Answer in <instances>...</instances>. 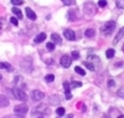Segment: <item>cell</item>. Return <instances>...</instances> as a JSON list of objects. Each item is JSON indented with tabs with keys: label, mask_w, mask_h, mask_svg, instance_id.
<instances>
[{
	"label": "cell",
	"mask_w": 124,
	"mask_h": 118,
	"mask_svg": "<svg viewBox=\"0 0 124 118\" xmlns=\"http://www.w3.org/2000/svg\"><path fill=\"white\" fill-rule=\"evenodd\" d=\"M83 10H84V13H85L86 15H93L94 13H96V7H94L93 4L86 2L84 5V7H83Z\"/></svg>",
	"instance_id": "cell-5"
},
{
	"label": "cell",
	"mask_w": 124,
	"mask_h": 118,
	"mask_svg": "<svg viewBox=\"0 0 124 118\" xmlns=\"http://www.w3.org/2000/svg\"><path fill=\"white\" fill-rule=\"evenodd\" d=\"M82 64L84 65V67H86V69H88V70H90V71H94V70H96L94 64L93 63H91V62H89V61H83Z\"/></svg>",
	"instance_id": "cell-16"
},
{
	"label": "cell",
	"mask_w": 124,
	"mask_h": 118,
	"mask_svg": "<svg viewBox=\"0 0 124 118\" xmlns=\"http://www.w3.org/2000/svg\"><path fill=\"white\" fill-rule=\"evenodd\" d=\"M108 86L109 87H114L115 86V80H113V79L108 80Z\"/></svg>",
	"instance_id": "cell-35"
},
{
	"label": "cell",
	"mask_w": 124,
	"mask_h": 118,
	"mask_svg": "<svg viewBox=\"0 0 124 118\" xmlns=\"http://www.w3.org/2000/svg\"><path fill=\"white\" fill-rule=\"evenodd\" d=\"M45 110H46V106L45 104H40L39 107H37V108H34L33 109V115H35V114H43Z\"/></svg>",
	"instance_id": "cell-15"
},
{
	"label": "cell",
	"mask_w": 124,
	"mask_h": 118,
	"mask_svg": "<svg viewBox=\"0 0 124 118\" xmlns=\"http://www.w3.org/2000/svg\"><path fill=\"white\" fill-rule=\"evenodd\" d=\"M116 94H117V96H120V98H124V86H122V87H120L117 89Z\"/></svg>",
	"instance_id": "cell-25"
},
{
	"label": "cell",
	"mask_w": 124,
	"mask_h": 118,
	"mask_svg": "<svg viewBox=\"0 0 124 118\" xmlns=\"http://www.w3.org/2000/svg\"><path fill=\"white\" fill-rule=\"evenodd\" d=\"M82 86V83L81 81H72L71 84V88H78Z\"/></svg>",
	"instance_id": "cell-23"
},
{
	"label": "cell",
	"mask_w": 124,
	"mask_h": 118,
	"mask_svg": "<svg viewBox=\"0 0 124 118\" xmlns=\"http://www.w3.org/2000/svg\"><path fill=\"white\" fill-rule=\"evenodd\" d=\"M123 37H124V27L122 28V29H120V30H118V32H117V34H116V37H115V39H114V44H117V42L120 41Z\"/></svg>",
	"instance_id": "cell-11"
},
{
	"label": "cell",
	"mask_w": 124,
	"mask_h": 118,
	"mask_svg": "<svg viewBox=\"0 0 124 118\" xmlns=\"http://www.w3.org/2000/svg\"><path fill=\"white\" fill-rule=\"evenodd\" d=\"M63 87H64L65 92H71V85H70V83H68V81H64Z\"/></svg>",
	"instance_id": "cell-27"
},
{
	"label": "cell",
	"mask_w": 124,
	"mask_h": 118,
	"mask_svg": "<svg viewBox=\"0 0 124 118\" xmlns=\"http://www.w3.org/2000/svg\"><path fill=\"white\" fill-rule=\"evenodd\" d=\"M72 57H73V60H79L80 59V53L79 52H76V50L72 52Z\"/></svg>",
	"instance_id": "cell-31"
},
{
	"label": "cell",
	"mask_w": 124,
	"mask_h": 118,
	"mask_svg": "<svg viewBox=\"0 0 124 118\" xmlns=\"http://www.w3.org/2000/svg\"><path fill=\"white\" fill-rule=\"evenodd\" d=\"M74 70H75V72L78 73V75H80V76H85V70L83 68H81V67H75Z\"/></svg>",
	"instance_id": "cell-21"
},
{
	"label": "cell",
	"mask_w": 124,
	"mask_h": 118,
	"mask_svg": "<svg viewBox=\"0 0 124 118\" xmlns=\"http://www.w3.org/2000/svg\"><path fill=\"white\" fill-rule=\"evenodd\" d=\"M115 28H116V23H115V21H107V22L104 24V27H102V33H104V36H106V37H108V36H110V34L113 33V31L115 30Z\"/></svg>",
	"instance_id": "cell-2"
},
{
	"label": "cell",
	"mask_w": 124,
	"mask_h": 118,
	"mask_svg": "<svg viewBox=\"0 0 124 118\" xmlns=\"http://www.w3.org/2000/svg\"><path fill=\"white\" fill-rule=\"evenodd\" d=\"M31 96H32L33 101H40V100H42L45 98V93L39 91V89H33L32 93H31Z\"/></svg>",
	"instance_id": "cell-6"
},
{
	"label": "cell",
	"mask_w": 124,
	"mask_h": 118,
	"mask_svg": "<svg viewBox=\"0 0 124 118\" xmlns=\"http://www.w3.org/2000/svg\"><path fill=\"white\" fill-rule=\"evenodd\" d=\"M47 49L49 50V52H51V50H54L55 49V44H54V42H48V44H47Z\"/></svg>",
	"instance_id": "cell-29"
},
{
	"label": "cell",
	"mask_w": 124,
	"mask_h": 118,
	"mask_svg": "<svg viewBox=\"0 0 124 118\" xmlns=\"http://www.w3.org/2000/svg\"><path fill=\"white\" fill-rule=\"evenodd\" d=\"M51 42H54L55 45L56 44H62V39H60V36L58 33H51Z\"/></svg>",
	"instance_id": "cell-13"
},
{
	"label": "cell",
	"mask_w": 124,
	"mask_h": 118,
	"mask_svg": "<svg viewBox=\"0 0 124 118\" xmlns=\"http://www.w3.org/2000/svg\"><path fill=\"white\" fill-rule=\"evenodd\" d=\"M47 38V34L45 33V32H41V33H39L35 38H34V42H37V44H40V42H42L45 39Z\"/></svg>",
	"instance_id": "cell-12"
},
{
	"label": "cell",
	"mask_w": 124,
	"mask_h": 118,
	"mask_svg": "<svg viewBox=\"0 0 124 118\" xmlns=\"http://www.w3.org/2000/svg\"><path fill=\"white\" fill-rule=\"evenodd\" d=\"M71 63H72V57L68 55V54H64L63 56L60 57V65L63 68L67 69L71 67Z\"/></svg>",
	"instance_id": "cell-4"
},
{
	"label": "cell",
	"mask_w": 124,
	"mask_h": 118,
	"mask_svg": "<svg viewBox=\"0 0 124 118\" xmlns=\"http://www.w3.org/2000/svg\"><path fill=\"white\" fill-rule=\"evenodd\" d=\"M94 34H96V31L93 29H86L84 32V36L86 38H92V37H94Z\"/></svg>",
	"instance_id": "cell-19"
},
{
	"label": "cell",
	"mask_w": 124,
	"mask_h": 118,
	"mask_svg": "<svg viewBox=\"0 0 124 118\" xmlns=\"http://www.w3.org/2000/svg\"><path fill=\"white\" fill-rule=\"evenodd\" d=\"M1 79H2V76H1V75H0V80H1Z\"/></svg>",
	"instance_id": "cell-42"
},
{
	"label": "cell",
	"mask_w": 124,
	"mask_h": 118,
	"mask_svg": "<svg viewBox=\"0 0 124 118\" xmlns=\"http://www.w3.org/2000/svg\"><path fill=\"white\" fill-rule=\"evenodd\" d=\"M64 37L67 40L72 41V40H75V32L71 29H65L64 30Z\"/></svg>",
	"instance_id": "cell-7"
},
{
	"label": "cell",
	"mask_w": 124,
	"mask_h": 118,
	"mask_svg": "<svg viewBox=\"0 0 124 118\" xmlns=\"http://www.w3.org/2000/svg\"><path fill=\"white\" fill-rule=\"evenodd\" d=\"M31 65H32V60L31 59H24L22 62V67L25 71H30L31 70Z\"/></svg>",
	"instance_id": "cell-8"
},
{
	"label": "cell",
	"mask_w": 124,
	"mask_h": 118,
	"mask_svg": "<svg viewBox=\"0 0 124 118\" xmlns=\"http://www.w3.org/2000/svg\"><path fill=\"white\" fill-rule=\"evenodd\" d=\"M0 69H4L7 71H13V67L8 62H0Z\"/></svg>",
	"instance_id": "cell-14"
},
{
	"label": "cell",
	"mask_w": 124,
	"mask_h": 118,
	"mask_svg": "<svg viewBox=\"0 0 124 118\" xmlns=\"http://www.w3.org/2000/svg\"><path fill=\"white\" fill-rule=\"evenodd\" d=\"M56 114L58 115V116H64L65 115V109L63 107H59V108H57V110H56Z\"/></svg>",
	"instance_id": "cell-26"
},
{
	"label": "cell",
	"mask_w": 124,
	"mask_h": 118,
	"mask_svg": "<svg viewBox=\"0 0 124 118\" xmlns=\"http://www.w3.org/2000/svg\"><path fill=\"white\" fill-rule=\"evenodd\" d=\"M117 118H124V115H121V116H118Z\"/></svg>",
	"instance_id": "cell-40"
},
{
	"label": "cell",
	"mask_w": 124,
	"mask_h": 118,
	"mask_svg": "<svg viewBox=\"0 0 124 118\" xmlns=\"http://www.w3.org/2000/svg\"><path fill=\"white\" fill-rule=\"evenodd\" d=\"M27 111H29V107H27V104H25V103H21V104H18V106H16L14 108V112H15L14 115L19 116V117H22V118L25 117Z\"/></svg>",
	"instance_id": "cell-3"
},
{
	"label": "cell",
	"mask_w": 124,
	"mask_h": 118,
	"mask_svg": "<svg viewBox=\"0 0 124 118\" xmlns=\"http://www.w3.org/2000/svg\"><path fill=\"white\" fill-rule=\"evenodd\" d=\"M67 19H68V21H75V19H76V14H75V11L74 10H68V13H67Z\"/></svg>",
	"instance_id": "cell-20"
},
{
	"label": "cell",
	"mask_w": 124,
	"mask_h": 118,
	"mask_svg": "<svg viewBox=\"0 0 124 118\" xmlns=\"http://www.w3.org/2000/svg\"><path fill=\"white\" fill-rule=\"evenodd\" d=\"M10 93L13 94V96H14L16 100H18V101H26V99H27L26 93L19 87H13L10 89Z\"/></svg>",
	"instance_id": "cell-1"
},
{
	"label": "cell",
	"mask_w": 124,
	"mask_h": 118,
	"mask_svg": "<svg viewBox=\"0 0 124 118\" xmlns=\"http://www.w3.org/2000/svg\"><path fill=\"white\" fill-rule=\"evenodd\" d=\"M66 118H73V115H67V116H66Z\"/></svg>",
	"instance_id": "cell-39"
},
{
	"label": "cell",
	"mask_w": 124,
	"mask_h": 118,
	"mask_svg": "<svg viewBox=\"0 0 124 118\" xmlns=\"http://www.w3.org/2000/svg\"><path fill=\"white\" fill-rule=\"evenodd\" d=\"M10 104V101H9V99H8L7 96L5 95H0V108H6L8 107Z\"/></svg>",
	"instance_id": "cell-9"
},
{
	"label": "cell",
	"mask_w": 124,
	"mask_h": 118,
	"mask_svg": "<svg viewBox=\"0 0 124 118\" xmlns=\"http://www.w3.org/2000/svg\"><path fill=\"white\" fill-rule=\"evenodd\" d=\"M123 64V63H122V62H120V63H116V64H115V67H118V65H122Z\"/></svg>",
	"instance_id": "cell-38"
},
{
	"label": "cell",
	"mask_w": 124,
	"mask_h": 118,
	"mask_svg": "<svg viewBox=\"0 0 124 118\" xmlns=\"http://www.w3.org/2000/svg\"><path fill=\"white\" fill-rule=\"evenodd\" d=\"M65 98H66L67 100H71V99H72L71 92H65Z\"/></svg>",
	"instance_id": "cell-36"
},
{
	"label": "cell",
	"mask_w": 124,
	"mask_h": 118,
	"mask_svg": "<svg viewBox=\"0 0 124 118\" xmlns=\"http://www.w3.org/2000/svg\"><path fill=\"white\" fill-rule=\"evenodd\" d=\"M106 5H107V1H106V0H99V1H98V6H99V7H106Z\"/></svg>",
	"instance_id": "cell-34"
},
{
	"label": "cell",
	"mask_w": 124,
	"mask_h": 118,
	"mask_svg": "<svg viewBox=\"0 0 124 118\" xmlns=\"http://www.w3.org/2000/svg\"><path fill=\"white\" fill-rule=\"evenodd\" d=\"M114 55H115V50L113 48H109V49L106 50V57L107 59H113Z\"/></svg>",
	"instance_id": "cell-22"
},
{
	"label": "cell",
	"mask_w": 124,
	"mask_h": 118,
	"mask_svg": "<svg viewBox=\"0 0 124 118\" xmlns=\"http://www.w3.org/2000/svg\"><path fill=\"white\" fill-rule=\"evenodd\" d=\"M11 11L14 13V15L16 16V19L17 20H21L23 17V14H22V11H21V9H18V8H16V7H14L13 9H11Z\"/></svg>",
	"instance_id": "cell-17"
},
{
	"label": "cell",
	"mask_w": 124,
	"mask_h": 118,
	"mask_svg": "<svg viewBox=\"0 0 124 118\" xmlns=\"http://www.w3.org/2000/svg\"><path fill=\"white\" fill-rule=\"evenodd\" d=\"M25 13H26V16L29 17L30 20H32V21H34V20H37V14L34 13L31 8L26 7V9H25Z\"/></svg>",
	"instance_id": "cell-10"
},
{
	"label": "cell",
	"mask_w": 124,
	"mask_h": 118,
	"mask_svg": "<svg viewBox=\"0 0 124 118\" xmlns=\"http://www.w3.org/2000/svg\"><path fill=\"white\" fill-rule=\"evenodd\" d=\"M62 2H63L65 6H72V5H74L75 1H74V0H63Z\"/></svg>",
	"instance_id": "cell-30"
},
{
	"label": "cell",
	"mask_w": 124,
	"mask_h": 118,
	"mask_svg": "<svg viewBox=\"0 0 124 118\" xmlns=\"http://www.w3.org/2000/svg\"><path fill=\"white\" fill-rule=\"evenodd\" d=\"M59 102H60V99L57 95H51L49 98V103H51V104H58Z\"/></svg>",
	"instance_id": "cell-18"
},
{
	"label": "cell",
	"mask_w": 124,
	"mask_h": 118,
	"mask_svg": "<svg viewBox=\"0 0 124 118\" xmlns=\"http://www.w3.org/2000/svg\"><path fill=\"white\" fill-rule=\"evenodd\" d=\"M38 118H43V116H40V117H38Z\"/></svg>",
	"instance_id": "cell-43"
},
{
	"label": "cell",
	"mask_w": 124,
	"mask_h": 118,
	"mask_svg": "<svg viewBox=\"0 0 124 118\" xmlns=\"http://www.w3.org/2000/svg\"><path fill=\"white\" fill-rule=\"evenodd\" d=\"M9 21H10V23L13 24V25H15V27H17V25H18V20L16 19V17H10V20H9Z\"/></svg>",
	"instance_id": "cell-33"
},
{
	"label": "cell",
	"mask_w": 124,
	"mask_h": 118,
	"mask_svg": "<svg viewBox=\"0 0 124 118\" xmlns=\"http://www.w3.org/2000/svg\"><path fill=\"white\" fill-rule=\"evenodd\" d=\"M45 79H46V81H47V83H51V81H54V80H55V76L50 73V75H47V76L45 77Z\"/></svg>",
	"instance_id": "cell-24"
},
{
	"label": "cell",
	"mask_w": 124,
	"mask_h": 118,
	"mask_svg": "<svg viewBox=\"0 0 124 118\" xmlns=\"http://www.w3.org/2000/svg\"><path fill=\"white\" fill-rule=\"evenodd\" d=\"M2 118H22V117L16 116V115H9V116H5V117H2Z\"/></svg>",
	"instance_id": "cell-37"
},
{
	"label": "cell",
	"mask_w": 124,
	"mask_h": 118,
	"mask_svg": "<svg viewBox=\"0 0 124 118\" xmlns=\"http://www.w3.org/2000/svg\"><path fill=\"white\" fill-rule=\"evenodd\" d=\"M10 2L13 5H15V6H21V5L24 4L23 0H10Z\"/></svg>",
	"instance_id": "cell-28"
},
{
	"label": "cell",
	"mask_w": 124,
	"mask_h": 118,
	"mask_svg": "<svg viewBox=\"0 0 124 118\" xmlns=\"http://www.w3.org/2000/svg\"><path fill=\"white\" fill-rule=\"evenodd\" d=\"M116 6L118 8L124 9V0H117V1H116Z\"/></svg>",
	"instance_id": "cell-32"
},
{
	"label": "cell",
	"mask_w": 124,
	"mask_h": 118,
	"mask_svg": "<svg viewBox=\"0 0 124 118\" xmlns=\"http://www.w3.org/2000/svg\"><path fill=\"white\" fill-rule=\"evenodd\" d=\"M1 27H2V22H1V20H0V29H1Z\"/></svg>",
	"instance_id": "cell-41"
}]
</instances>
